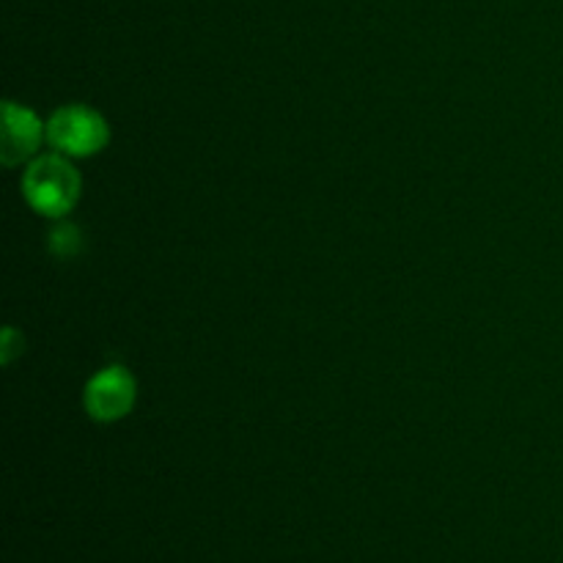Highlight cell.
<instances>
[{"instance_id":"1","label":"cell","mask_w":563,"mask_h":563,"mask_svg":"<svg viewBox=\"0 0 563 563\" xmlns=\"http://www.w3.org/2000/svg\"><path fill=\"white\" fill-rule=\"evenodd\" d=\"M80 174L66 154H44L27 165L22 176V196L44 218H64L80 198Z\"/></svg>"},{"instance_id":"2","label":"cell","mask_w":563,"mask_h":563,"mask_svg":"<svg viewBox=\"0 0 563 563\" xmlns=\"http://www.w3.org/2000/svg\"><path fill=\"white\" fill-rule=\"evenodd\" d=\"M49 146L66 157H91L110 141V126L88 104H66L47 121Z\"/></svg>"},{"instance_id":"3","label":"cell","mask_w":563,"mask_h":563,"mask_svg":"<svg viewBox=\"0 0 563 563\" xmlns=\"http://www.w3.org/2000/svg\"><path fill=\"white\" fill-rule=\"evenodd\" d=\"M137 385L126 368L121 366H108L99 374H93L86 385V396H82V405L86 412L93 421H119L126 412L135 407Z\"/></svg>"},{"instance_id":"4","label":"cell","mask_w":563,"mask_h":563,"mask_svg":"<svg viewBox=\"0 0 563 563\" xmlns=\"http://www.w3.org/2000/svg\"><path fill=\"white\" fill-rule=\"evenodd\" d=\"M47 126H42L33 110L16 102H3V126H0V159L3 165H20L36 154Z\"/></svg>"},{"instance_id":"5","label":"cell","mask_w":563,"mask_h":563,"mask_svg":"<svg viewBox=\"0 0 563 563\" xmlns=\"http://www.w3.org/2000/svg\"><path fill=\"white\" fill-rule=\"evenodd\" d=\"M49 247H53V253H58V256H75L77 247H80V231H77L75 225H60V229H55L53 236H49Z\"/></svg>"},{"instance_id":"6","label":"cell","mask_w":563,"mask_h":563,"mask_svg":"<svg viewBox=\"0 0 563 563\" xmlns=\"http://www.w3.org/2000/svg\"><path fill=\"white\" fill-rule=\"evenodd\" d=\"M22 352V335L14 328H5L3 333V363H11V357Z\"/></svg>"}]
</instances>
